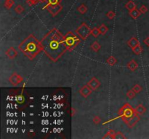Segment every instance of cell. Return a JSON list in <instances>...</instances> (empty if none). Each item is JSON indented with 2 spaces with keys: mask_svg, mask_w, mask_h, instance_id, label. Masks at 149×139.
<instances>
[{
  "mask_svg": "<svg viewBox=\"0 0 149 139\" xmlns=\"http://www.w3.org/2000/svg\"><path fill=\"white\" fill-rule=\"evenodd\" d=\"M143 42H144V44L147 46H149V37H147V38H145L143 41Z\"/></svg>",
  "mask_w": 149,
  "mask_h": 139,
  "instance_id": "e575fe53",
  "label": "cell"
},
{
  "mask_svg": "<svg viewBox=\"0 0 149 139\" xmlns=\"http://www.w3.org/2000/svg\"><path fill=\"white\" fill-rule=\"evenodd\" d=\"M123 120L126 122V125H128L129 128H132L137 124V122L140 120V117H139L138 114L135 112L134 115L132 117H129V118H126V119H123Z\"/></svg>",
  "mask_w": 149,
  "mask_h": 139,
  "instance_id": "8992f818",
  "label": "cell"
},
{
  "mask_svg": "<svg viewBox=\"0 0 149 139\" xmlns=\"http://www.w3.org/2000/svg\"><path fill=\"white\" fill-rule=\"evenodd\" d=\"M6 55L9 59H13L18 55V52L15 49L14 47H9V49L6 51Z\"/></svg>",
  "mask_w": 149,
  "mask_h": 139,
  "instance_id": "8fae6325",
  "label": "cell"
},
{
  "mask_svg": "<svg viewBox=\"0 0 149 139\" xmlns=\"http://www.w3.org/2000/svg\"><path fill=\"white\" fill-rule=\"evenodd\" d=\"M19 49L30 59H33L40 52L41 46L40 42L33 35H31L19 45Z\"/></svg>",
  "mask_w": 149,
  "mask_h": 139,
  "instance_id": "7a4b0ae2",
  "label": "cell"
},
{
  "mask_svg": "<svg viewBox=\"0 0 149 139\" xmlns=\"http://www.w3.org/2000/svg\"><path fill=\"white\" fill-rule=\"evenodd\" d=\"M77 10L79 11V12L81 14H85L87 11V7L84 4H81L79 7H78Z\"/></svg>",
  "mask_w": 149,
  "mask_h": 139,
  "instance_id": "e0dca14e",
  "label": "cell"
},
{
  "mask_svg": "<svg viewBox=\"0 0 149 139\" xmlns=\"http://www.w3.org/2000/svg\"><path fill=\"white\" fill-rule=\"evenodd\" d=\"M93 122L95 123V125H98V124H100L101 122V119L99 117H98V116H95L93 118Z\"/></svg>",
  "mask_w": 149,
  "mask_h": 139,
  "instance_id": "d6a6232c",
  "label": "cell"
},
{
  "mask_svg": "<svg viewBox=\"0 0 149 139\" xmlns=\"http://www.w3.org/2000/svg\"><path fill=\"white\" fill-rule=\"evenodd\" d=\"M47 1H48V0H39V2H46Z\"/></svg>",
  "mask_w": 149,
  "mask_h": 139,
  "instance_id": "8d00e7d4",
  "label": "cell"
},
{
  "mask_svg": "<svg viewBox=\"0 0 149 139\" xmlns=\"http://www.w3.org/2000/svg\"><path fill=\"white\" fill-rule=\"evenodd\" d=\"M147 11H148V8H147V7H146L145 5H142V6L140 7V12L142 14L146 13V12H147Z\"/></svg>",
  "mask_w": 149,
  "mask_h": 139,
  "instance_id": "f546056e",
  "label": "cell"
},
{
  "mask_svg": "<svg viewBox=\"0 0 149 139\" xmlns=\"http://www.w3.org/2000/svg\"><path fill=\"white\" fill-rule=\"evenodd\" d=\"M145 112H146V108L143 105H142V104H139L135 109V112H136L137 114H138L139 115L144 114Z\"/></svg>",
  "mask_w": 149,
  "mask_h": 139,
  "instance_id": "5bb4252c",
  "label": "cell"
},
{
  "mask_svg": "<svg viewBox=\"0 0 149 139\" xmlns=\"http://www.w3.org/2000/svg\"><path fill=\"white\" fill-rule=\"evenodd\" d=\"M91 31L92 30L86 23L83 22L81 26L76 30V33L80 38H81L84 40H85L89 36V35L91 34Z\"/></svg>",
  "mask_w": 149,
  "mask_h": 139,
  "instance_id": "3957f363",
  "label": "cell"
},
{
  "mask_svg": "<svg viewBox=\"0 0 149 139\" xmlns=\"http://www.w3.org/2000/svg\"><path fill=\"white\" fill-rule=\"evenodd\" d=\"M27 2L29 5H34L37 4L39 2V0H27Z\"/></svg>",
  "mask_w": 149,
  "mask_h": 139,
  "instance_id": "836d02e7",
  "label": "cell"
},
{
  "mask_svg": "<svg viewBox=\"0 0 149 139\" xmlns=\"http://www.w3.org/2000/svg\"><path fill=\"white\" fill-rule=\"evenodd\" d=\"M60 0H48V4L47 5V6L58 5L60 4Z\"/></svg>",
  "mask_w": 149,
  "mask_h": 139,
  "instance_id": "83f0119b",
  "label": "cell"
},
{
  "mask_svg": "<svg viewBox=\"0 0 149 139\" xmlns=\"http://www.w3.org/2000/svg\"><path fill=\"white\" fill-rule=\"evenodd\" d=\"M135 94H136L135 92L132 89V90H130V91H129L126 93V96H127L129 99H132L133 98H135Z\"/></svg>",
  "mask_w": 149,
  "mask_h": 139,
  "instance_id": "4316f807",
  "label": "cell"
},
{
  "mask_svg": "<svg viewBox=\"0 0 149 139\" xmlns=\"http://www.w3.org/2000/svg\"><path fill=\"white\" fill-rule=\"evenodd\" d=\"M137 67H138V65H137V63L136 62L135 60H134V59L131 60L130 62H128V64H127V68L129 70H130L131 71H135L137 68Z\"/></svg>",
  "mask_w": 149,
  "mask_h": 139,
  "instance_id": "4fadbf2b",
  "label": "cell"
},
{
  "mask_svg": "<svg viewBox=\"0 0 149 139\" xmlns=\"http://www.w3.org/2000/svg\"><path fill=\"white\" fill-rule=\"evenodd\" d=\"M92 90L90 88L88 85H84L82 86L81 89H79V94L84 98H87V96H89L91 94Z\"/></svg>",
  "mask_w": 149,
  "mask_h": 139,
  "instance_id": "30bf717a",
  "label": "cell"
},
{
  "mask_svg": "<svg viewBox=\"0 0 149 139\" xmlns=\"http://www.w3.org/2000/svg\"><path fill=\"white\" fill-rule=\"evenodd\" d=\"M65 40L66 43L67 44L68 48L69 47H73L79 42V40L77 39V37L74 33H73L72 32H68L65 36Z\"/></svg>",
  "mask_w": 149,
  "mask_h": 139,
  "instance_id": "277c9868",
  "label": "cell"
},
{
  "mask_svg": "<svg viewBox=\"0 0 149 139\" xmlns=\"http://www.w3.org/2000/svg\"><path fill=\"white\" fill-rule=\"evenodd\" d=\"M115 138H125V136L121 132H118V133H116Z\"/></svg>",
  "mask_w": 149,
  "mask_h": 139,
  "instance_id": "1f68e13d",
  "label": "cell"
},
{
  "mask_svg": "<svg viewBox=\"0 0 149 139\" xmlns=\"http://www.w3.org/2000/svg\"><path fill=\"white\" fill-rule=\"evenodd\" d=\"M99 31L100 32V34L105 35V34L108 32V31H109V28H108V27H107L105 25L103 24V25H101V26H100Z\"/></svg>",
  "mask_w": 149,
  "mask_h": 139,
  "instance_id": "d6986e66",
  "label": "cell"
},
{
  "mask_svg": "<svg viewBox=\"0 0 149 139\" xmlns=\"http://www.w3.org/2000/svg\"><path fill=\"white\" fill-rule=\"evenodd\" d=\"M24 101H25L24 96H22V95H19L18 96V98H17V102H18V103L22 104L24 102Z\"/></svg>",
  "mask_w": 149,
  "mask_h": 139,
  "instance_id": "4dcf8cb0",
  "label": "cell"
},
{
  "mask_svg": "<svg viewBox=\"0 0 149 139\" xmlns=\"http://www.w3.org/2000/svg\"><path fill=\"white\" fill-rule=\"evenodd\" d=\"M125 7H126V8L128 9L129 11H132V10L135 9L136 5L132 2V1H129V2L126 4Z\"/></svg>",
  "mask_w": 149,
  "mask_h": 139,
  "instance_id": "2e32d148",
  "label": "cell"
},
{
  "mask_svg": "<svg viewBox=\"0 0 149 139\" xmlns=\"http://www.w3.org/2000/svg\"><path fill=\"white\" fill-rule=\"evenodd\" d=\"M15 4L14 0H6L5 2V7L6 9H9Z\"/></svg>",
  "mask_w": 149,
  "mask_h": 139,
  "instance_id": "ac0fdd59",
  "label": "cell"
},
{
  "mask_svg": "<svg viewBox=\"0 0 149 139\" xmlns=\"http://www.w3.org/2000/svg\"><path fill=\"white\" fill-rule=\"evenodd\" d=\"M87 85H88L92 91H95V90L98 89L99 88L100 85V83L99 81H98L96 78L93 77V78H91L90 81L88 82Z\"/></svg>",
  "mask_w": 149,
  "mask_h": 139,
  "instance_id": "9c48e42d",
  "label": "cell"
},
{
  "mask_svg": "<svg viewBox=\"0 0 149 139\" xmlns=\"http://www.w3.org/2000/svg\"><path fill=\"white\" fill-rule=\"evenodd\" d=\"M115 135H116V132L111 130H109V132L106 134V135L104 136L103 138H115Z\"/></svg>",
  "mask_w": 149,
  "mask_h": 139,
  "instance_id": "7402d4cb",
  "label": "cell"
},
{
  "mask_svg": "<svg viewBox=\"0 0 149 139\" xmlns=\"http://www.w3.org/2000/svg\"><path fill=\"white\" fill-rule=\"evenodd\" d=\"M134 113H135V110L131 107V106L129 104H125L119 112V114L123 117V119L132 117L134 115Z\"/></svg>",
  "mask_w": 149,
  "mask_h": 139,
  "instance_id": "5b68a950",
  "label": "cell"
},
{
  "mask_svg": "<svg viewBox=\"0 0 149 139\" xmlns=\"http://www.w3.org/2000/svg\"><path fill=\"white\" fill-rule=\"evenodd\" d=\"M142 51H143V49H142V47H141V46H140V44L137 45V46L134 47V48L132 49V52H133L136 55H139V54H141Z\"/></svg>",
  "mask_w": 149,
  "mask_h": 139,
  "instance_id": "ffe728a7",
  "label": "cell"
},
{
  "mask_svg": "<svg viewBox=\"0 0 149 139\" xmlns=\"http://www.w3.org/2000/svg\"><path fill=\"white\" fill-rule=\"evenodd\" d=\"M40 44L41 49L54 62H56L68 49L65 37L55 28L43 38Z\"/></svg>",
  "mask_w": 149,
  "mask_h": 139,
  "instance_id": "6da1fadb",
  "label": "cell"
},
{
  "mask_svg": "<svg viewBox=\"0 0 149 139\" xmlns=\"http://www.w3.org/2000/svg\"><path fill=\"white\" fill-rule=\"evenodd\" d=\"M91 34L94 36L95 38H97L98 36L100 34V32L99 31V28H94L93 29H92L91 31Z\"/></svg>",
  "mask_w": 149,
  "mask_h": 139,
  "instance_id": "cb8c5ba5",
  "label": "cell"
},
{
  "mask_svg": "<svg viewBox=\"0 0 149 139\" xmlns=\"http://www.w3.org/2000/svg\"><path fill=\"white\" fill-rule=\"evenodd\" d=\"M132 89L133 90L136 94H138V93H140V91H142L143 88H142V86L139 85V84H136V85H135L133 86V88H132Z\"/></svg>",
  "mask_w": 149,
  "mask_h": 139,
  "instance_id": "484cf974",
  "label": "cell"
},
{
  "mask_svg": "<svg viewBox=\"0 0 149 139\" xmlns=\"http://www.w3.org/2000/svg\"><path fill=\"white\" fill-rule=\"evenodd\" d=\"M15 11L16 13L21 14L24 11V8H23V7L22 5H18L15 7Z\"/></svg>",
  "mask_w": 149,
  "mask_h": 139,
  "instance_id": "d4e9b609",
  "label": "cell"
},
{
  "mask_svg": "<svg viewBox=\"0 0 149 139\" xmlns=\"http://www.w3.org/2000/svg\"><path fill=\"white\" fill-rule=\"evenodd\" d=\"M23 78L16 72L13 73L9 78V83L13 85H18L23 81Z\"/></svg>",
  "mask_w": 149,
  "mask_h": 139,
  "instance_id": "ba28073f",
  "label": "cell"
},
{
  "mask_svg": "<svg viewBox=\"0 0 149 139\" xmlns=\"http://www.w3.org/2000/svg\"><path fill=\"white\" fill-rule=\"evenodd\" d=\"M71 111H72V112H71V116H73V115H74V114H75V112H76V110H75V109H73V108H72V109H71Z\"/></svg>",
  "mask_w": 149,
  "mask_h": 139,
  "instance_id": "d590c367",
  "label": "cell"
},
{
  "mask_svg": "<svg viewBox=\"0 0 149 139\" xmlns=\"http://www.w3.org/2000/svg\"><path fill=\"white\" fill-rule=\"evenodd\" d=\"M107 63L109 64V65H111V66H113V65H114L116 63V59L114 57H113V56H111L110 57H109V59H107Z\"/></svg>",
  "mask_w": 149,
  "mask_h": 139,
  "instance_id": "44dd1931",
  "label": "cell"
},
{
  "mask_svg": "<svg viewBox=\"0 0 149 139\" xmlns=\"http://www.w3.org/2000/svg\"><path fill=\"white\" fill-rule=\"evenodd\" d=\"M106 17L109 18V19H113L115 17V13L113 12V11H109L106 13Z\"/></svg>",
  "mask_w": 149,
  "mask_h": 139,
  "instance_id": "f1b7e54d",
  "label": "cell"
},
{
  "mask_svg": "<svg viewBox=\"0 0 149 139\" xmlns=\"http://www.w3.org/2000/svg\"><path fill=\"white\" fill-rule=\"evenodd\" d=\"M92 49L93 51H95V52H98L100 49V44L98 42V41H95L92 44Z\"/></svg>",
  "mask_w": 149,
  "mask_h": 139,
  "instance_id": "603a6c76",
  "label": "cell"
},
{
  "mask_svg": "<svg viewBox=\"0 0 149 139\" xmlns=\"http://www.w3.org/2000/svg\"><path fill=\"white\" fill-rule=\"evenodd\" d=\"M44 9H47L51 13V15L53 17H55L63 9V7H62V5H60V4L55 5H48V6L46 5L45 7H44Z\"/></svg>",
  "mask_w": 149,
  "mask_h": 139,
  "instance_id": "52a82bcc",
  "label": "cell"
},
{
  "mask_svg": "<svg viewBox=\"0 0 149 139\" xmlns=\"http://www.w3.org/2000/svg\"><path fill=\"white\" fill-rule=\"evenodd\" d=\"M127 44H128V46H129L130 48L133 49L134 47H135V46H137V45L140 44V43H139V41H138L137 38H135V37H132V38H131L130 40L127 41Z\"/></svg>",
  "mask_w": 149,
  "mask_h": 139,
  "instance_id": "7c38bea8",
  "label": "cell"
},
{
  "mask_svg": "<svg viewBox=\"0 0 149 139\" xmlns=\"http://www.w3.org/2000/svg\"><path fill=\"white\" fill-rule=\"evenodd\" d=\"M140 13L141 12H140V10L137 9L136 8L135 9H133V10H132V11H130V15L133 19H137L138 17H140Z\"/></svg>",
  "mask_w": 149,
  "mask_h": 139,
  "instance_id": "9a60e30c",
  "label": "cell"
}]
</instances>
